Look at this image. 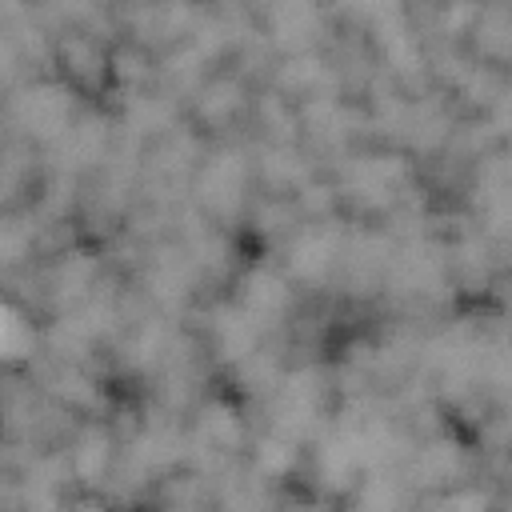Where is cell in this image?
Listing matches in <instances>:
<instances>
[]
</instances>
